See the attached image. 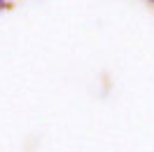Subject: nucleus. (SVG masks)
I'll use <instances>...</instances> for the list:
<instances>
[{
    "label": "nucleus",
    "instance_id": "obj_1",
    "mask_svg": "<svg viewBox=\"0 0 154 152\" xmlns=\"http://www.w3.org/2000/svg\"><path fill=\"white\" fill-rule=\"evenodd\" d=\"M2 7H5V0H0V10H2Z\"/></svg>",
    "mask_w": 154,
    "mask_h": 152
}]
</instances>
